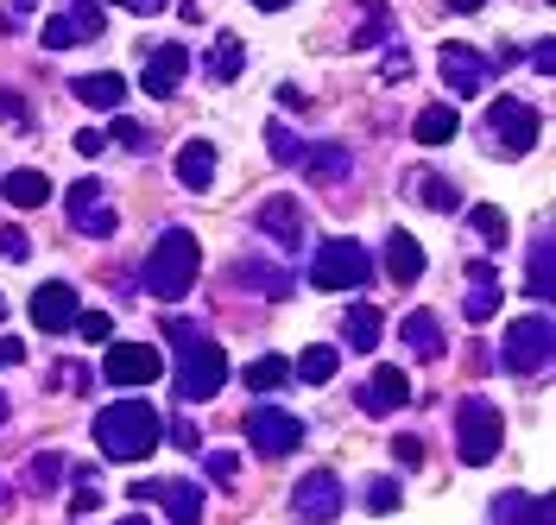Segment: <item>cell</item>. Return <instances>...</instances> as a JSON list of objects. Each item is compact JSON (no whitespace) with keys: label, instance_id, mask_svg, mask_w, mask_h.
I'll return each instance as SVG.
<instances>
[{"label":"cell","instance_id":"cell-10","mask_svg":"<svg viewBox=\"0 0 556 525\" xmlns=\"http://www.w3.org/2000/svg\"><path fill=\"white\" fill-rule=\"evenodd\" d=\"M291 513L304 525H329L342 513V475H336V468H311V475L291 488Z\"/></svg>","mask_w":556,"mask_h":525},{"label":"cell","instance_id":"cell-24","mask_svg":"<svg viewBox=\"0 0 556 525\" xmlns=\"http://www.w3.org/2000/svg\"><path fill=\"white\" fill-rule=\"evenodd\" d=\"M0 197H7L13 210H38V203L51 197V177L33 172V165H26V172H7V177H0Z\"/></svg>","mask_w":556,"mask_h":525},{"label":"cell","instance_id":"cell-8","mask_svg":"<svg viewBox=\"0 0 556 525\" xmlns=\"http://www.w3.org/2000/svg\"><path fill=\"white\" fill-rule=\"evenodd\" d=\"M70 228L89 235V241H108V235L121 228V210L108 203V184H96V177L70 184Z\"/></svg>","mask_w":556,"mask_h":525},{"label":"cell","instance_id":"cell-38","mask_svg":"<svg viewBox=\"0 0 556 525\" xmlns=\"http://www.w3.org/2000/svg\"><path fill=\"white\" fill-rule=\"evenodd\" d=\"M468 228H475V235H481L486 247H500V241H506V215L493 210V203H481V210H468Z\"/></svg>","mask_w":556,"mask_h":525},{"label":"cell","instance_id":"cell-30","mask_svg":"<svg viewBox=\"0 0 556 525\" xmlns=\"http://www.w3.org/2000/svg\"><path fill=\"white\" fill-rule=\"evenodd\" d=\"M455 127H462V121H455V108H424V114L412 121L417 146H450V140H455Z\"/></svg>","mask_w":556,"mask_h":525},{"label":"cell","instance_id":"cell-27","mask_svg":"<svg viewBox=\"0 0 556 525\" xmlns=\"http://www.w3.org/2000/svg\"><path fill=\"white\" fill-rule=\"evenodd\" d=\"M76 102H89V108H121V102H127V76H114V71L76 76Z\"/></svg>","mask_w":556,"mask_h":525},{"label":"cell","instance_id":"cell-26","mask_svg":"<svg viewBox=\"0 0 556 525\" xmlns=\"http://www.w3.org/2000/svg\"><path fill=\"white\" fill-rule=\"evenodd\" d=\"M304 172H311V184H342L348 172H354V159H348L342 146H304V159H298Z\"/></svg>","mask_w":556,"mask_h":525},{"label":"cell","instance_id":"cell-51","mask_svg":"<svg viewBox=\"0 0 556 525\" xmlns=\"http://www.w3.org/2000/svg\"><path fill=\"white\" fill-rule=\"evenodd\" d=\"M551 51H556V45H551V38H544V45H538V51H531V64H538V76H551V64H556V58H551Z\"/></svg>","mask_w":556,"mask_h":525},{"label":"cell","instance_id":"cell-23","mask_svg":"<svg viewBox=\"0 0 556 525\" xmlns=\"http://www.w3.org/2000/svg\"><path fill=\"white\" fill-rule=\"evenodd\" d=\"M177 184H184V190H208V184H215V146L208 140L184 146V152H177Z\"/></svg>","mask_w":556,"mask_h":525},{"label":"cell","instance_id":"cell-48","mask_svg":"<svg viewBox=\"0 0 556 525\" xmlns=\"http://www.w3.org/2000/svg\"><path fill=\"white\" fill-rule=\"evenodd\" d=\"M26 349H20V336H0V367H20Z\"/></svg>","mask_w":556,"mask_h":525},{"label":"cell","instance_id":"cell-11","mask_svg":"<svg viewBox=\"0 0 556 525\" xmlns=\"http://www.w3.org/2000/svg\"><path fill=\"white\" fill-rule=\"evenodd\" d=\"M102 374L114 386H152L159 374H165V354L159 349H146V342H114L102 361Z\"/></svg>","mask_w":556,"mask_h":525},{"label":"cell","instance_id":"cell-19","mask_svg":"<svg viewBox=\"0 0 556 525\" xmlns=\"http://www.w3.org/2000/svg\"><path fill=\"white\" fill-rule=\"evenodd\" d=\"M228 285H241V291H266L273 304H285V298H291V273H285L278 260H241V266L228 273Z\"/></svg>","mask_w":556,"mask_h":525},{"label":"cell","instance_id":"cell-56","mask_svg":"<svg viewBox=\"0 0 556 525\" xmlns=\"http://www.w3.org/2000/svg\"><path fill=\"white\" fill-rule=\"evenodd\" d=\"M0 424H7V399H0Z\"/></svg>","mask_w":556,"mask_h":525},{"label":"cell","instance_id":"cell-17","mask_svg":"<svg viewBox=\"0 0 556 525\" xmlns=\"http://www.w3.org/2000/svg\"><path fill=\"white\" fill-rule=\"evenodd\" d=\"M405 399H412V380H405V367H374V380L361 386V412H405Z\"/></svg>","mask_w":556,"mask_h":525},{"label":"cell","instance_id":"cell-32","mask_svg":"<svg viewBox=\"0 0 556 525\" xmlns=\"http://www.w3.org/2000/svg\"><path fill=\"white\" fill-rule=\"evenodd\" d=\"M525 279H531V298H538V304H551V291H556V266H551V228H544V235H538V247H531V273H525Z\"/></svg>","mask_w":556,"mask_h":525},{"label":"cell","instance_id":"cell-3","mask_svg":"<svg viewBox=\"0 0 556 525\" xmlns=\"http://www.w3.org/2000/svg\"><path fill=\"white\" fill-rule=\"evenodd\" d=\"M544 134V114L531 102H513V96H500V102H486V121H481V140L486 152H500V159H525L531 146Z\"/></svg>","mask_w":556,"mask_h":525},{"label":"cell","instance_id":"cell-44","mask_svg":"<svg viewBox=\"0 0 556 525\" xmlns=\"http://www.w3.org/2000/svg\"><path fill=\"white\" fill-rule=\"evenodd\" d=\"M208 482L215 488H235V455L228 450H208Z\"/></svg>","mask_w":556,"mask_h":525},{"label":"cell","instance_id":"cell-13","mask_svg":"<svg viewBox=\"0 0 556 525\" xmlns=\"http://www.w3.org/2000/svg\"><path fill=\"white\" fill-rule=\"evenodd\" d=\"M76 291H70L64 279H51V285H38L33 291V329H45V336H64V329H76Z\"/></svg>","mask_w":556,"mask_h":525},{"label":"cell","instance_id":"cell-22","mask_svg":"<svg viewBox=\"0 0 556 525\" xmlns=\"http://www.w3.org/2000/svg\"><path fill=\"white\" fill-rule=\"evenodd\" d=\"M493 311H500V279H493V266H468V298H462V316H468V323H486Z\"/></svg>","mask_w":556,"mask_h":525},{"label":"cell","instance_id":"cell-34","mask_svg":"<svg viewBox=\"0 0 556 525\" xmlns=\"http://www.w3.org/2000/svg\"><path fill=\"white\" fill-rule=\"evenodd\" d=\"M417 197H424V210H437V215H455L462 203H455V184L450 177H417Z\"/></svg>","mask_w":556,"mask_h":525},{"label":"cell","instance_id":"cell-52","mask_svg":"<svg viewBox=\"0 0 556 525\" xmlns=\"http://www.w3.org/2000/svg\"><path fill=\"white\" fill-rule=\"evenodd\" d=\"M102 134H76V152H83V159H96V152H102Z\"/></svg>","mask_w":556,"mask_h":525},{"label":"cell","instance_id":"cell-36","mask_svg":"<svg viewBox=\"0 0 556 525\" xmlns=\"http://www.w3.org/2000/svg\"><path fill=\"white\" fill-rule=\"evenodd\" d=\"M392 26V13H386V0H361V26H354V45H374V38Z\"/></svg>","mask_w":556,"mask_h":525},{"label":"cell","instance_id":"cell-41","mask_svg":"<svg viewBox=\"0 0 556 525\" xmlns=\"http://www.w3.org/2000/svg\"><path fill=\"white\" fill-rule=\"evenodd\" d=\"M108 140H114V146H127V152H139V146H152V134H146L139 121H127V114H121V121L108 127Z\"/></svg>","mask_w":556,"mask_h":525},{"label":"cell","instance_id":"cell-57","mask_svg":"<svg viewBox=\"0 0 556 525\" xmlns=\"http://www.w3.org/2000/svg\"><path fill=\"white\" fill-rule=\"evenodd\" d=\"M121 525H146V520H121Z\"/></svg>","mask_w":556,"mask_h":525},{"label":"cell","instance_id":"cell-55","mask_svg":"<svg viewBox=\"0 0 556 525\" xmlns=\"http://www.w3.org/2000/svg\"><path fill=\"white\" fill-rule=\"evenodd\" d=\"M20 7H26V13H33V7H38V0H20Z\"/></svg>","mask_w":556,"mask_h":525},{"label":"cell","instance_id":"cell-47","mask_svg":"<svg viewBox=\"0 0 556 525\" xmlns=\"http://www.w3.org/2000/svg\"><path fill=\"white\" fill-rule=\"evenodd\" d=\"M392 455H399L405 468H417V462H424V443H417V437H399V443H392Z\"/></svg>","mask_w":556,"mask_h":525},{"label":"cell","instance_id":"cell-42","mask_svg":"<svg viewBox=\"0 0 556 525\" xmlns=\"http://www.w3.org/2000/svg\"><path fill=\"white\" fill-rule=\"evenodd\" d=\"M165 342H177V349H190V342H203V329H197L190 316H165Z\"/></svg>","mask_w":556,"mask_h":525},{"label":"cell","instance_id":"cell-6","mask_svg":"<svg viewBox=\"0 0 556 525\" xmlns=\"http://www.w3.org/2000/svg\"><path fill=\"white\" fill-rule=\"evenodd\" d=\"M551 349H556L551 311H531V316H519V323L506 329L500 361H506V374H544V367H551Z\"/></svg>","mask_w":556,"mask_h":525},{"label":"cell","instance_id":"cell-9","mask_svg":"<svg viewBox=\"0 0 556 525\" xmlns=\"http://www.w3.org/2000/svg\"><path fill=\"white\" fill-rule=\"evenodd\" d=\"M247 443L260 455H291L304 443V424L291 418L285 405H253V412H247Z\"/></svg>","mask_w":556,"mask_h":525},{"label":"cell","instance_id":"cell-40","mask_svg":"<svg viewBox=\"0 0 556 525\" xmlns=\"http://www.w3.org/2000/svg\"><path fill=\"white\" fill-rule=\"evenodd\" d=\"M367 513H399V482L374 475V482H367Z\"/></svg>","mask_w":556,"mask_h":525},{"label":"cell","instance_id":"cell-16","mask_svg":"<svg viewBox=\"0 0 556 525\" xmlns=\"http://www.w3.org/2000/svg\"><path fill=\"white\" fill-rule=\"evenodd\" d=\"M102 33V7H89V0H70V13H58L45 33H38V45L45 51H70L76 38H96Z\"/></svg>","mask_w":556,"mask_h":525},{"label":"cell","instance_id":"cell-7","mask_svg":"<svg viewBox=\"0 0 556 525\" xmlns=\"http://www.w3.org/2000/svg\"><path fill=\"white\" fill-rule=\"evenodd\" d=\"M228 386V354L215 349V342H190V354L177 361V399H215Z\"/></svg>","mask_w":556,"mask_h":525},{"label":"cell","instance_id":"cell-58","mask_svg":"<svg viewBox=\"0 0 556 525\" xmlns=\"http://www.w3.org/2000/svg\"><path fill=\"white\" fill-rule=\"evenodd\" d=\"M0 507H7V488H0Z\"/></svg>","mask_w":556,"mask_h":525},{"label":"cell","instance_id":"cell-21","mask_svg":"<svg viewBox=\"0 0 556 525\" xmlns=\"http://www.w3.org/2000/svg\"><path fill=\"white\" fill-rule=\"evenodd\" d=\"M386 273H392L399 285L424 279V247H417V235H405V228H392V235H386Z\"/></svg>","mask_w":556,"mask_h":525},{"label":"cell","instance_id":"cell-35","mask_svg":"<svg viewBox=\"0 0 556 525\" xmlns=\"http://www.w3.org/2000/svg\"><path fill=\"white\" fill-rule=\"evenodd\" d=\"M64 468H70L64 455H33V468H26V488H33V493H51L58 482H64Z\"/></svg>","mask_w":556,"mask_h":525},{"label":"cell","instance_id":"cell-15","mask_svg":"<svg viewBox=\"0 0 556 525\" xmlns=\"http://www.w3.org/2000/svg\"><path fill=\"white\" fill-rule=\"evenodd\" d=\"M437 71H443V83L455 96H475L486 83V51H475V45H437Z\"/></svg>","mask_w":556,"mask_h":525},{"label":"cell","instance_id":"cell-59","mask_svg":"<svg viewBox=\"0 0 556 525\" xmlns=\"http://www.w3.org/2000/svg\"><path fill=\"white\" fill-rule=\"evenodd\" d=\"M0 316H7V304H0Z\"/></svg>","mask_w":556,"mask_h":525},{"label":"cell","instance_id":"cell-5","mask_svg":"<svg viewBox=\"0 0 556 525\" xmlns=\"http://www.w3.org/2000/svg\"><path fill=\"white\" fill-rule=\"evenodd\" d=\"M455 443H462V462H493L500 443H506V424H500V405H486V399H462L455 405Z\"/></svg>","mask_w":556,"mask_h":525},{"label":"cell","instance_id":"cell-49","mask_svg":"<svg viewBox=\"0 0 556 525\" xmlns=\"http://www.w3.org/2000/svg\"><path fill=\"white\" fill-rule=\"evenodd\" d=\"M114 7H127V13H139V20H146V13H159V7H172V0H114Z\"/></svg>","mask_w":556,"mask_h":525},{"label":"cell","instance_id":"cell-29","mask_svg":"<svg viewBox=\"0 0 556 525\" xmlns=\"http://www.w3.org/2000/svg\"><path fill=\"white\" fill-rule=\"evenodd\" d=\"M336 361H342V354L329 349V342H316V349H304L298 361H291V374H298L304 386H329L336 380Z\"/></svg>","mask_w":556,"mask_h":525},{"label":"cell","instance_id":"cell-37","mask_svg":"<svg viewBox=\"0 0 556 525\" xmlns=\"http://www.w3.org/2000/svg\"><path fill=\"white\" fill-rule=\"evenodd\" d=\"M266 146H273L278 165H298V159H304V140H298V134H291L285 121H273V127H266Z\"/></svg>","mask_w":556,"mask_h":525},{"label":"cell","instance_id":"cell-31","mask_svg":"<svg viewBox=\"0 0 556 525\" xmlns=\"http://www.w3.org/2000/svg\"><path fill=\"white\" fill-rule=\"evenodd\" d=\"M285 374H291L285 354H260V361H247L241 367V386L247 392H273V386H285Z\"/></svg>","mask_w":556,"mask_h":525},{"label":"cell","instance_id":"cell-14","mask_svg":"<svg viewBox=\"0 0 556 525\" xmlns=\"http://www.w3.org/2000/svg\"><path fill=\"white\" fill-rule=\"evenodd\" d=\"M134 500H165L172 525H203V488L197 482H139Z\"/></svg>","mask_w":556,"mask_h":525},{"label":"cell","instance_id":"cell-2","mask_svg":"<svg viewBox=\"0 0 556 525\" xmlns=\"http://www.w3.org/2000/svg\"><path fill=\"white\" fill-rule=\"evenodd\" d=\"M197 273H203V247H197V235L165 228L159 247L146 253V266H139V285H146L152 298H184V291L197 285Z\"/></svg>","mask_w":556,"mask_h":525},{"label":"cell","instance_id":"cell-25","mask_svg":"<svg viewBox=\"0 0 556 525\" xmlns=\"http://www.w3.org/2000/svg\"><path fill=\"white\" fill-rule=\"evenodd\" d=\"M493 520L500 525H551V500H531V493H500L493 500Z\"/></svg>","mask_w":556,"mask_h":525},{"label":"cell","instance_id":"cell-54","mask_svg":"<svg viewBox=\"0 0 556 525\" xmlns=\"http://www.w3.org/2000/svg\"><path fill=\"white\" fill-rule=\"evenodd\" d=\"M253 7H260V13H278V7H291V0H253Z\"/></svg>","mask_w":556,"mask_h":525},{"label":"cell","instance_id":"cell-45","mask_svg":"<svg viewBox=\"0 0 556 525\" xmlns=\"http://www.w3.org/2000/svg\"><path fill=\"white\" fill-rule=\"evenodd\" d=\"M76 329H83L89 342H108V329H114V323H108L102 311H76Z\"/></svg>","mask_w":556,"mask_h":525},{"label":"cell","instance_id":"cell-43","mask_svg":"<svg viewBox=\"0 0 556 525\" xmlns=\"http://www.w3.org/2000/svg\"><path fill=\"white\" fill-rule=\"evenodd\" d=\"M26 253H33L26 228H13V222H7V228H0V260H26Z\"/></svg>","mask_w":556,"mask_h":525},{"label":"cell","instance_id":"cell-12","mask_svg":"<svg viewBox=\"0 0 556 525\" xmlns=\"http://www.w3.org/2000/svg\"><path fill=\"white\" fill-rule=\"evenodd\" d=\"M184 71H190V51H184V45H152V51H146V71H139V89L165 102V96H177Z\"/></svg>","mask_w":556,"mask_h":525},{"label":"cell","instance_id":"cell-50","mask_svg":"<svg viewBox=\"0 0 556 525\" xmlns=\"http://www.w3.org/2000/svg\"><path fill=\"white\" fill-rule=\"evenodd\" d=\"M76 513H96V482H76Z\"/></svg>","mask_w":556,"mask_h":525},{"label":"cell","instance_id":"cell-53","mask_svg":"<svg viewBox=\"0 0 556 525\" xmlns=\"http://www.w3.org/2000/svg\"><path fill=\"white\" fill-rule=\"evenodd\" d=\"M450 13H481V0H443Z\"/></svg>","mask_w":556,"mask_h":525},{"label":"cell","instance_id":"cell-46","mask_svg":"<svg viewBox=\"0 0 556 525\" xmlns=\"http://www.w3.org/2000/svg\"><path fill=\"white\" fill-rule=\"evenodd\" d=\"M172 443H177V450H203V430H197L190 418H177L172 424Z\"/></svg>","mask_w":556,"mask_h":525},{"label":"cell","instance_id":"cell-20","mask_svg":"<svg viewBox=\"0 0 556 525\" xmlns=\"http://www.w3.org/2000/svg\"><path fill=\"white\" fill-rule=\"evenodd\" d=\"M399 336H405V349H412L417 361H437V354L450 349V329L437 323V311H412L399 323Z\"/></svg>","mask_w":556,"mask_h":525},{"label":"cell","instance_id":"cell-28","mask_svg":"<svg viewBox=\"0 0 556 525\" xmlns=\"http://www.w3.org/2000/svg\"><path fill=\"white\" fill-rule=\"evenodd\" d=\"M374 342H380V304H348V349L374 354Z\"/></svg>","mask_w":556,"mask_h":525},{"label":"cell","instance_id":"cell-39","mask_svg":"<svg viewBox=\"0 0 556 525\" xmlns=\"http://www.w3.org/2000/svg\"><path fill=\"white\" fill-rule=\"evenodd\" d=\"M0 127H33V108L20 89H0Z\"/></svg>","mask_w":556,"mask_h":525},{"label":"cell","instance_id":"cell-33","mask_svg":"<svg viewBox=\"0 0 556 525\" xmlns=\"http://www.w3.org/2000/svg\"><path fill=\"white\" fill-rule=\"evenodd\" d=\"M247 71V45L235 33L228 38H215V58H208V76H215V83H235V76Z\"/></svg>","mask_w":556,"mask_h":525},{"label":"cell","instance_id":"cell-4","mask_svg":"<svg viewBox=\"0 0 556 525\" xmlns=\"http://www.w3.org/2000/svg\"><path fill=\"white\" fill-rule=\"evenodd\" d=\"M374 279V253L361 241H323L311 260V285L316 291H361Z\"/></svg>","mask_w":556,"mask_h":525},{"label":"cell","instance_id":"cell-1","mask_svg":"<svg viewBox=\"0 0 556 525\" xmlns=\"http://www.w3.org/2000/svg\"><path fill=\"white\" fill-rule=\"evenodd\" d=\"M159 437H165L159 405H139V399H121V405H108L96 418V450L108 462H139V455L159 450Z\"/></svg>","mask_w":556,"mask_h":525},{"label":"cell","instance_id":"cell-18","mask_svg":"<svg viewBox=\"0 0 556 525\" xmlns=\"http://www.w3.org/2000/svg\"><path fill=\"white\" fill-rule=\"evenodd\" d=\"M253 222H260V235H266V241H278V247H304V210H298L291 197H266Z\"/></svg>","mask_w":556,"mask_h":525}]
</instances>
